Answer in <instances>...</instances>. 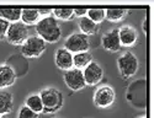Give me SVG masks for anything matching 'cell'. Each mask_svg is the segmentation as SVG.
I'll return each mask as SVG.
<instances>
[{"mask_svg": "<svg viewBox=\"0 0 154 118\" xmlns=\"http://www.w3.org/2000/svg\"><path fill=\"white\" fill-rule=\"evenodd\" d=\"M63 80L66 83V85L68 86V89H70L72 91H80V90L85 89V86H86L85 80H84V75H83V70L76 69V68H72L69 70L64 71Z\"/></svg>", "mask_w": 154, "mask_h": 118, "instance_id": "ba28073f", "label": "cell"}, {"mask_svg": "<svg viewBox=\"0 0 154 118\" xmlns=\"http://www.w3.org/2000/svg\"><path fill=\"white\" fill-rule=\"evenodd\" d=\"M22 9L20 8H0V19L6 20L10 23L19 22L21 20Z\"/></svg>", "mask_w": 154, "mask_h": 118, "instance_id": "e0dca14e", "label": "cell"}, {"mask_svg": "<svg viewBox=\"0 0 154 118\" xmlns=\"http://www.w3.org/2000/svg\"><path fill=\"white\" fill-rule=\"evenodd\" d=\"M9 26H10V22H8L6 20L0 19V41L5 39L8 30H9Z\"/></svg>", "mask_w": 154, "mask_h": 118, "instance_id": "cb8c5ba5", "label": "cell"}, {"mask_svg": "<svg viewBox=\"0 0 154 118\" xmlns=\"http://www.w3.org/2000/svg\"><path fill=\"white\" fill-rule=\"evenodd\" d=\"M119 37L122 47L131 48L138 43V32L131 25H125L119 29Z\"/></svg>", "mask_w": 154, "mask_h": 118, "instance_id": "8fae6325", "label": "cell"}, {"mask_svg": "<svg viewBox=\"0 0 154 118\" xmlns=\"http://www.w3.org/2000/svg\"><path fill=\"white\" fill-rule=\"evenodd\" d=\"M42 17L38 12V9H22L21 12V22L26 26H36L37 22Z\"/></svg>", "mask_w": 154, "mask_h": 118, "instance_id": "2e32d148", "label": "cell"}, {"mask_svg": "<svg viewBox=\"0 0 154 118\" xmlns=\"http://www.w3.org/2000/svg\"><path fill=\"white\" fill-rule=\"evenodd\" d=\"M127 15H128V10L123 8H112L105 10V20L113 23L121 22L122 20L126 19Z\"/></svg>", "mask_w": 154, "mask_h": 118, "instance_id": "ac0fdd59", "label": "cell"}, {"mask_svg": "<svg viewBox=\"0 0 154 118\" xmlns=\"http://www.w3.org/2000/svg\"><path fill=\"white\" fill-rule=\"evenodd\" d=\"M116 101V91L110 85H102L97 87L94 92L93 102L97 108H109Z\"/></svg>", "mask_w": 154, "mask_h": 118, "instance_id": "277c9868", "label": "cell"}, {"mask_svg": "<svg viewBox=\"0 0 154 118\" xmlns=\"http://www.w3.org/2000/svg\"><path fill=\"white\" fill-rule=\"evenodd\" d=\"M101 44L105 50L110 53H117L122 48L120 37H119V29H112L109 32H106L101 38Z\"/></svg>", "mask_w": 154, "mask_h": 118, "instance_id": "30bf717a", "label": "cell"}, {"mask_svg": "<svg viewBox=\"0 0 154 118\" xmlns=\"http://www.w3.org/2000/svg\"><path fill=\"white\" fill-rule=\"evenodd\" d=\"M42 103H43V113L46 114H53L58 112L63 107V94L58 89L54 87H47L43 89L40 92Z\"/></svg>", "mask_w": 154, "mask_h": 118, "instance_id": "7a4b0ae2", "label": "cell"}, {"mask_svg": "<svg viewBox=\"0 0 154 118\" xmlns=\"http://www.w3.org/2000/svg\"><path fill=\"white\" fill-rule=\"evenodd\" d=\"M14 110V96L9 91H0V117H4Z\"/></svg>", "mask_w": 154, "mask_h": 118, "instance_id": "5bb4252c", "label": "cell"}, {"mask_svg": "<svg viewBox=\"0 0 154 118\" xmlns=\"http://www.w3.org/2000/svg\"><path fill=\"white\" fill-rule=\"evenodd\" d=\"M117 69L121 77L125 80L134 76L139 69L138 58L132 52H125L117 58Z\"/></svg>", "mask_w": 154, "mask_h": 118, "instance_id": "3957f363", "label": "cell"}, {"mask_svg": "<svg viewBox=\"0 0 154 118\" xmlns=\"http://www.w3.org/2000/svg\"><path fill=\"white\" fill-rule=\"evenodd\" d=\"M52 16L56 20L60 21H70L74 17V12L72 8H57L52 10Z\"/></svg>", "mask_w": 154, "mask_h": 118, "instance_id": "44dd1931", "label": "cell"}, {"mask_svg": "<svg viewBox=\"0 0 154 118\" xmlns=\"http://www.w3.org/2000/svg\"><path fill=\"white\" fill-rule=\"evenodd\" d=\"M0 118H4V117H0Z\"/></svg>", "mask_w": 154, "mask_h": 118, "instance_id": "f1b7e54d", "label": "cell"}, {"mask_svg": "<svg viewBox=\"0 0 154 118\" xmlns=\"http://www.w3.org/2000/svg\"><path fill=\"white\" fill-rule=\"evenodd\" d=\"M52 10H53V9H49V8H46V9H38V12H40L41 17H47V16H51V15H52Z\"/></svg>", "mask_w": 154, "mask_h": 118, "instance_id": "484cf974", "label": "cell"}, {"mask_svg": "<svg viewBox=\"0 0 154 118\" xmlns=\"http://www.w3.org/2000/svg\"><path fill=\"white\" fill-rule=\"evenodd\" d=\"M29 29L26 25H23L21 21L10 23L9 30L6 33V42L12 46H22L26 39L29 38Z\"/></svg>", "mask_w": 154, "mask_h": 118, "instance_id": "8992f818", "label": "cell"}, {"mask_svg": "<svg viewBox=\"0 0 154 118\" xmlns=\"http://www.w3.org/2000/svg\"><path fill=\"white\" fill-rule=\"evenodd\" d=\"M83 75L86 86H95L104 79V69L97 62L93 60L85 69H83Z\"/></svg>", "mask_w": 154, "mask_h": 118, "instance_id": "9c48e42d", "label": "cell"}, {"mask_svg": "<svg viewBox=\"0 0 154 118\" xmlns=\"http://www.w3.org/2000/svg\"><path fill=\"white\" fill-rule=\"evenodd\" d=\"M86 17L90 19L93 22L100 25L105 20V9H88Z\"/></svg>", "mask_w": 154, "mask_h": 118, "instance_id": "7402d4cb", "label": "cell"}, {"mask_svg": "<svg viewBox=\"0 0 154 118\" xmlns=\"http://www.w3.org/2000/svg\"><path fill=\"white\" fill-rule=\"evenodd\" d=\"M142 27H143V32L146 35H148V30H149V20H148V16L143 20V25H142Z\"/></svg>", "mask_w": 154, "mask_h": 118, "instance_id": "4316f807", "label": "cell"}, {"mask_svg": "<svg viewBox=\"0 0 154 118\" xmlns=\"http://www.w3.org/2000/svg\"><path fill=\"white\" fill-rule=\"evenodd\" d=\"M36 33L46 43H57L62 38V30L58 20L52 15L42 17L36 25Z\"/></svg>", "mask_w": 154, "mask_h": 118, "instance_id": "6da1fadb", "label": "cell"}, {"mask_svg": "<svg viewBox=\"0 0 154 118\" xmlns=\"http://www.w3.org/2000/svg\"><path fill=\"white\" fill-rule=\"evenodd\" d=\"M17 75L14 68L9 64L0 65V89H6L15 84Z\"/></svg>", "mask_w": 154, "mask_h": 118, "instance_id": "4fadbf2b", "label": "cell"}, {"mask_svg": "<svg viewBox=\"0 0 154 118\" xmlns=\"http://www.w3.org/2000/svg\"><path fill=\"white\" fill-rule=\"evenodd\" d=\"M91 62H93V54L90 52H82V53L73 54V68L83 70Z\"/></svg>", "mask_w": 154, "mask_h": 118, "instance_id": "d6986e66", "label": "cell"}, {"mask_svg": "<svg viewBox=\"0 0 154 118\" xmlns=\"http://www.w3.org/2000/svg\"><path fill=\"white\" fill-rule=\"evenodd\" d=\"M64 48L68 49L70 53L76 54L82 52H89L90 49V39L83 33H73L68 36L64 41Z\"/></svg>", "mask_w": 154, "mask_h": 118, "instance_id": "52a82bcc", "label": "cell"}, {"mask_svg": "<svg viewBox=\"0 0 154 118\" xmlns=\"http://www.w3.org/2000/svg\"><path fill=\"white\" fill-rule=\"evenodd\" d=\"M25 104L31 108L33 112L36 113H42L43 112V103H42V100H41V96L40 94H33V95H30L26 101H25Z\"/></svg>", "mask_w": 154, "mask_h": 118, "instance_id": "ffe728a7", "label": "cell"}, {"mask_svg": "<svg viewBox=\"0 0 154 118\" xmlns=\"http://www.w3.org/2000/svg\"><path fill=\"white\" fill-rule=\"evenodd\" d=\"M38 113L33 112L31 108H29L26 104H23V106L20 107L19 112H17V118H38Z\"/></svg>", "mask_w": 154, "mask_h": 118, "instance_id": "603a6c76", "label": "cell"}, {"mask_svg": "<svg viewBox=\"0 0 154 118\" xmlns=\"http://www.w3.org/2000/svg\"><path fill=\"white\" fill-rule=\"evenodd\" d=\"M79 30H80V33L85 35V36H94L96 33H99V30H100V25L93 22L90 19H88L86 16L82 17L79 20Z\"/></svg>", "mask_w": 154, "mask_h": 118, "instance_id": "9a60e30c", "label": "cell"}, {"mask_svg": "<svg viewBox=\"0 0 154 118\" xmlns=\"http://www.w3.org/2000/svg\"><path fill=\"white\" fill-rule=\"evenodd\" d=\"M54 63L60 70H69L73 68V53L66 48H59L54 53Z\"/></svg>", "mask_w": 154, "mask_h": 118, "instance_id": "7c38bea8", "label": "cell"}, {"mask_svg": "<svg viewBox=\"0 0 154 118\" xmlns=\"http://www.w3.org/2000/svg\"><path fill=\"white\" fill-rule=\"evenodd\" d=\"M46 50V42L37 35L30 36L21 46V54L26 58H38Z\"/></svg>", "mask_w": 154, "mask_h": 118, "instance_id": "5b68a950", "label": "cell"}, {"mask_svg": "<svg viewBox=\"0 0 154 118\" xmlns=\"http://www.w3.org/2000/svg\"><path fill=\"white\" fill-rule=\"evenodd\" d=\"M139 118H146V116H143V117H139Z\"/></svg>", "mask_w": 154, "mask_h": 118, "instance_id": "83f0119b", "label": "cell"}, {"mask_svg": "<svg viewBox=\"0 0 154 118\" xmlns=\"http://www.w3.org/2000/svg\"><path fill=\"white\" fill-rule=\"evenodd\" d=\"M73 12H74V16L82 19V17L86 16L88 9H85V8H75V9H73Z\"/></svg>", "mask_w": 154, "mask_h": 118, "instance_id": "d4e9b609", "label": "cell"}]
</instances>
